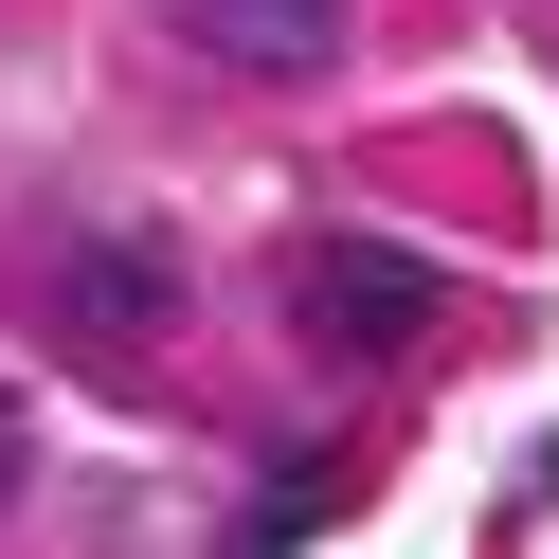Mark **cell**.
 Masks as SVG:
<instances>
[{
  "instance_id": "6da1fadb",
  "label": "cell",
  "mask_w": 559,
  "mask_h": 559,
  "mask_svg": "<svg viewBox=\"0 0 559 559\" xmlns=\"http://www.w3.org/2000/svg\"><path fill=\"white\" fill-rule=\"evenodd\" d=\"M433 253L415 235H307L289 253V325L325 343V361H397V343H433Z\"/></svg>"
},
{
  "instance_id": "7a4b0ae2",
  "label": "cell",
  "mask_w": 559,
  "mask_h": 559,
  "mask_svg": "<svg viewBox=\"0 0 559 559\" xmlns=\"http://www.w3.org/2000/svg\"><path fill=\"white\" fill-rule=\"evenodd\" d=\"M181 37L217 73H325L343 55V0H181Z\"/></svg>"
},
{
  "instance_id": "3957f363",
  "label": "cell",
  "mask_w": 559,
  "mask_h": 559,
  "mask_svg": "<svg viewBox=\"0 0 559 559\" xmlns=\"http://www.w3.org/2000/svg\"><path fill=\"white\" fill-rule=\"evenodd\" d=\"M163 307H181V289H163L145 235H91V253H73V325H91V343H145Z\"/></svg>"
},
{
  "instance_id": "277c9868",
  "label": "cell",
  "mask_w": 559,
  "mask_h": 559,
  "mask_svg": "<svg viewBox=\"0 0 559 559\" xmlns=\"http://www.w3.org/2000/svg\"><path fill=\"white\" fill-rule=\"evenodd\" d=\"M0 506H19V415H0Z\"/></svg>"
}]
</instances>
